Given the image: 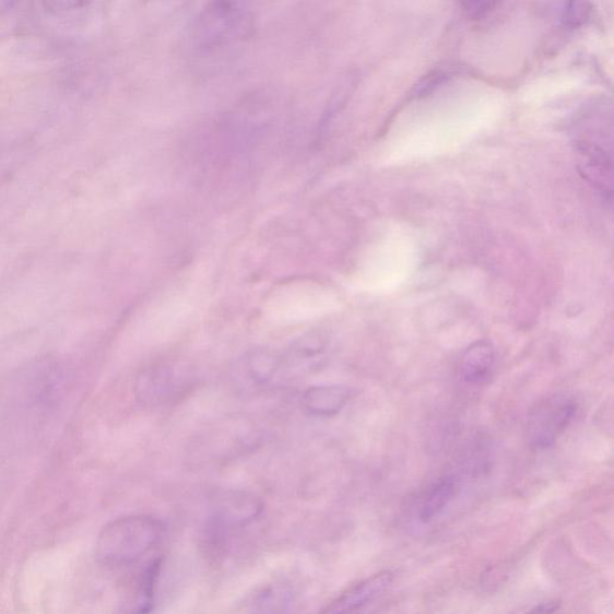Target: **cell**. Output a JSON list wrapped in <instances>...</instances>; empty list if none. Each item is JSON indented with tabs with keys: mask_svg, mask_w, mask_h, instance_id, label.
Returning <instances> with one entry per match:
<instances>
[{
	"mask_svg": "<svg viewBox=\"0 0 614 614\" xmlns=\"http://www.w3.org/2000/svg\"><path fill=\"white\" fill-rule=\"evenodd\" d=\"M165 533L166 526L152 516H126L104 527L97 538L96 557L107 567H127L149 554Z\"/></svg>",
	"mask_w": 614,
	"mask_h": 614,
	"instance_id": "cell-1",
	"label": "cell"
},
{
	"mask_svg": "<svg viewBox=\"0 0 614 614\" xmlns=\"http://www.w3.org/2000/svg\"><path fill=\"white\" fill-rule=\"evenodd\" d=\"M575 149L579 153L583 177L606 199H612V122L606 113L585 115L575 130Z\"/></svg>",
	"mask_w": 614,
	"mask_h": 614,
	"instance_id": "cell-2",
	"label": "cell"
},
{
	"mask_svg": "<svg viewBox=\"0 0 614 614\" xmlns=\"http://www.w3.org/2000/svg\"><path fill=\"white\" fill-rule=\"evenodd\" d=\"M247 0H211L196 22L193 40L211 51L241 38L249 24Z\"/></svg>",
	"mask_w": 614,
	"mask_h": 614,
	"instance_id": "cell-3",
	"label": "cell"
},
{
	"mask_svg": "<svg viewBox=\"0 0 614 614\" xmlns=\"http://www.w3.org/2000/svg\"><path fill=\"white\" fill-rule=\"evenodd\" d=\"M576 411V403L568 398L555 397L540 403L528 421L527 434L531 446L536 450L554 447Z\"/></svg>",
	"mask_w": 614,
	"mask_h": 614,
	"instance_id": "cell-4",
	"label": "cell"
},
{
	"mask_svg": "<svg viewBox=\"0 0 614 614\" xmlns=\"http://www.w3.org/2000/svg\"><path fill=\"white\" fill-rule=\"evenodd\" d=\"M392 579H394V574L389 570L368 577V579L351 587L345 593H342L333 603H330L323 610V613L357 612L386 593Z\"/></svg>",
	"mask_w": 614,
	"mask_h": 614,
	"instance_id": "cell-5",
	"label": "cell"
},
{
	"mask_svg": "<svg viewBox=\"0 0 614 614\" xmlns=\"http://www.w3.org/2000/svg\"><path fill=\"white\" fill-rule=\"evenodd\" d=\"M262 511L260 498L247 493H229L221 499L211 521L228 533L232 528L249 524Z\"/></svg>",
	"mask_w": 614,
	"mask_h": 614,
	"instance_id": "cell-6",
	"label": "cell"
},
{
	"mask_svg": "<svg viewBox=\"0 0 614 614\" xmlns=\"http://www.w3.org/2000/svg\"><path fill=\"white\" fill-rule=\"evenodd\" d=\"M496 352L487 341H476L462 355L460 373L463 382L470 386H481L494 373Z\"/></svg>",
	"mask_w": 614,
	"mask_h": 614,
	"instance_id": "cell-7",
	"label": "cell"
},
{
	"mask_svg": "<svg viewBox=\"0 0 614 614\" xmlns=\"http://www.w3.org/2000/svg\"><path fill=\"white\" fill-rule=\"evenodd\" d=\"M351 390L342 386H319L305 391L303 403L307 412L317 416H331L345 409Z\"/></svg>",
	"mask_w": 614,
	"mask_h": 614,
	"instance_id": "cell-8",
	"label": "cell"
},
{
	"mask_svg": "<svg viewBox=\"0 0 614 614\" xmlns=\"http://www.w3.org/2000/svg\"><path fill=\"white\" fill-rule=\"evenodd\" d=\"M459 493L458 477L446 475L429 488L420 508V520L423 523L432 522L444 511Z\"/></svg>",
	"mask_w": 614,
	"mask_h": 614,
	"instance_id": "cell-9",
	"label": "cell"
},
{
	"mask_svg": "<svg viewBox=\"0 0 614 614\" xmlns=\"http://www.w3.org/2000/svg\"><path fill=\"white\" fill-rule=\"evenodd\" d=\"M174 387V375L166 368H155L139 378L137 395L145 404H157L170 395Z\"/></svg>",
	"mask_w": 614,
	"mask_h": 614,
	"instance_id": "cell-10",
	"label": "cell"
},
{
	"mask_svg": "<svg viewBox=\"0 0 614 614\" xmlns=\"http://www.w3.org/2000/svg\"><path fill=\"white\" fill-rule=\"evenodd\" d=\"M282 359L278 354L268 351H257L245 361V371L253 383L261 386L272 379L281 366Z\"/></svg>",
	"mask_w": 614,
	"mask_h": 614,
	"instance_id": "cell-11",
	"label": "cell"
},
{
	"mask_svg": "<svg viewBox=\"0 0 614 614\" xmlns=\"http://www.w3.org/2000/svg\"><path fill=\"white\" fill-rule=\"evenodd\" d=\"M293 595L286 586H270L255 595L252 611L260 613H284L290 611Z\"/></svg>",
	"mask_w": 614,
	"mask_h": 614,
	"instance_id": "cell-12",
	"label": "cell"
},
{
	"mask_svg": "<svg viewBox=\"0 0 614 614\" xmlns=\"http://www.w3.org/2000/svg\"><path fill=\"white\" fill-rule=\"evenodd\" d=\"M162 558H156L146 565L143 570L139 581L137 598H134L133 612L146 613L153 610L154 591L160 570H162Z\"/></svg>",
	"mask_w": 614,
	"mask_h": 614,
	"instance_id": "cell-13",
	"label": "cell"
},
{
	"mask_svg": "<svg viewBox=\"0 0 614 614\" xmlns=\"http://www.w3.org/2000/svg\"><path fill=\"white\" fill-rule=\"evenodd\" d=\"M591 11L587 0H567L563 10V21L570 27H579L591 16Z\"/></svg>",
	"mask_w": 614,
	"mask_h": 614,
	"instance_id": "cell-14",
	"label": "cell"
},
{
	"mask_svg": "<svg viewBox=\"0 0 614 614\" xmlns=\"http://www.w3.org/2000/svg\"><path fill=\"white\" fill-rule=\"evenodd\" d=\"M91 2L92 0H42L44 8L56 15L71 14L88 7Z\"/></svg>",
	"mask_w": 614,
	"mask_h": 614,
	"instance_id": "cell-15",
	"label": "cell"
},
{
	"mask_svg": "<svg viewBox=\"0 0 614 614\" xmlns=\"http://www.w3.org/2000/svg\"><path fill=\"white\" fill-rule=\"evenodd\" d=\"M497 0H462V7L471 17H482L495 7Z\"/></svg>",
	"mask_w": 614,
	"mask_h": 614,
	"instance_id": "cell-16",
	"label": "cell"
},
{
	"mask_svg": "<svg viewBox=\"0 0 614 614\" xmlns=\"http://www.w3.org/2000/svg\"><path fill=\"white\" fill-rule=\"evenodd\" d=\"M17 0H0V26L14 19Z\"/></svg>",
	"mask_w": 614,
	"mask_h": 614,
	"instance_id": "cell-17",
	"label": "cell"
},
{
	"mask_svg": "<svg viewBox=\"0 0 614 614\" xmlns=\"http://www.w3.org/2000/svg\"><path fill=\"white\" fill-rule=\"evenodd\" d=\"M559 604L557 601H548V603L539 604L535 609L531 610V612H543V613H552L556 612L559 609Z\"/></svg>",
	"mask_w": 614,
	"mask_h": 614,
	"instance_id": "cell-18",
	"label": "cell"
}]
</instances>
